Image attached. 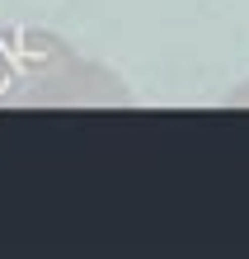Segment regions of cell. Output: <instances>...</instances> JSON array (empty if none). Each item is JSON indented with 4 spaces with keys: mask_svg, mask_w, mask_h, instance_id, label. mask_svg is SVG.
Listing matches in <instances>:
<instances>
[{
    "mask_svg": "<svg viewBox=\"0 0 249 259\" xmlns=\"http://www.w3.org/2000/svg\"><path fill=\"white\" fill-rule=\"evenodd\" d=\"M28 104H132L113 71L85 62L42 28L0 33V109Z\"/></svg>",
    "mask_w": 249,
    "mask_h": 259,
    "instance_id": "obj_1",
    "label": "cell"
},
{
    "mask_svg": "<svg viewBox=\"0 0 249 259\" xmlns=\"http://www.w3.org/2000/svg\"><path fill=\"white\" fill-rule=\"evenodd\" d=\"M244 99H249V85H240L235 95H230V104H244Z\"/></svg>",
    "mask_w": 249,
    "mask_h": 259,
    "instance_id": "obj_2",
    "label": "cell"
}]
</instances>
